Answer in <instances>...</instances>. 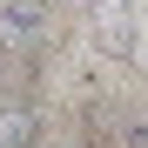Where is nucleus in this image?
<instances>
[{"mask_svg":"<svg viewBox=\"0 0 148 148\" xmlns=\"http://www.w3.org/2000/svg\"><path fill=\"white\" fill-rule=\"evenodd\" d=\"M40 47H47V7L40 0H0V54L34 61Z\"/></svg>","mask_w":148,"mask_h":148,"instance_id":"1","label":"nucleus"},{"mask_svg":"<svg viewBox=\"0 0 148 148\" xmlns=\"http://www.w3.org/2000/svg\"><path fill=\"white\" fill-rule=\"evenodd\" d=\"M0 148H40V114L27 101H0Z\"/></svg>","mask_w":148,"mask_h":148,"instance_id":"3","label":"nucleus"},{"mask_svg":"<svg viewBox=\"0 0 148 148\" xmlns=\"http://www.w3.org/2000/svg\"><path fill=\"white\" fill-rule=\"evenodd\" d=\"M88 34H94V47H101L108 61H135V47H141L128 0H88Z\"/></svg>","mask_w":148,"mask_h":148,"instance_id":"2","label":"nucleus"}]
</instances>
